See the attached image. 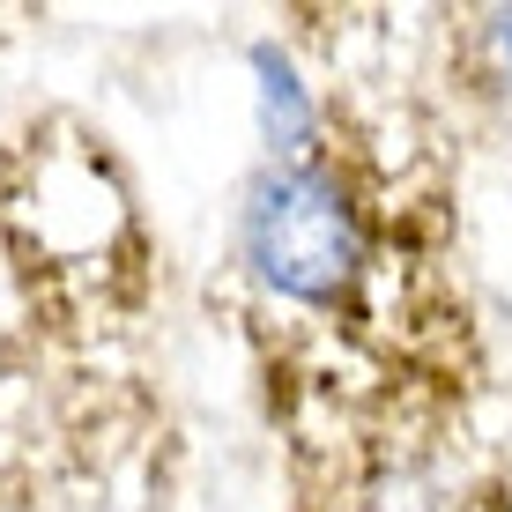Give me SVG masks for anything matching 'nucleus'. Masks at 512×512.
Listing matches in <instances>:
<instances>
[{"mask_svg": "<svg viewBox=\"0 0 512 512\" xmlns=\"http://www.w3.org/2000/svg\"><path fill=\"white\" fill-rule=\"evenodd\" d=\"M386 512H512V490H505L490 468H475V475H461V483L431 490V498H416V505H386Z\"/></svg>", "mask_w": 512, "mask_h": 512, "instance_id": "nucleus-3", "label": "nucleus"}, {"mask_svg": "<svg viewBox=\"0 0 512 512\" xmlns=\"http://www.w3.org/2000/svg\"><path fill=\"white\" fill-rule=\"evenodd\" d=\"M386 15L327 30L320 127L238 186L216 305L297 512H386L461 483L490 409V327L461 260V134Z\"/></svg>", "mask_w": 512, "mask_h": 512, "instance_id": "nucleus-1", "label": "nucleus"}, {"mask_svg": "<svg viewBox=\"0 0 512 512\" xmlns=\"http://www.w3.org/2000/svg\"><path fill=\"white\" fill-rule=\"evenodd\" d=\"M431 90L453 134L512 149V8L446 15L431 30Z\"/></svg>", "mask_w": 512, "mask_h": 512, "instance_id": "nucleus-2", "label": "nucleus"}, {"mask_svg": "<svg viewBox=\"0 0 512 512\" xmlns=\"http://www.w3.org/2000/svg\"><path fill=\"white\" fill-rule=\"evenodd\" d=\"M505 327H512V305H505Z\"/></svg>", "mask_w": 512, "mask_h": 512, "instance_id": "nucleus-4", "label": "nucleus"}]
</instances>
